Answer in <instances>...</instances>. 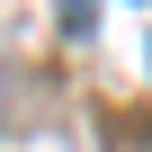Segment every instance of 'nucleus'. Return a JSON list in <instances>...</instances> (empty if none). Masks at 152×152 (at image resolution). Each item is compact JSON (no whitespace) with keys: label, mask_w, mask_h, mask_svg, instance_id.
<instances>
[]
</instances>
